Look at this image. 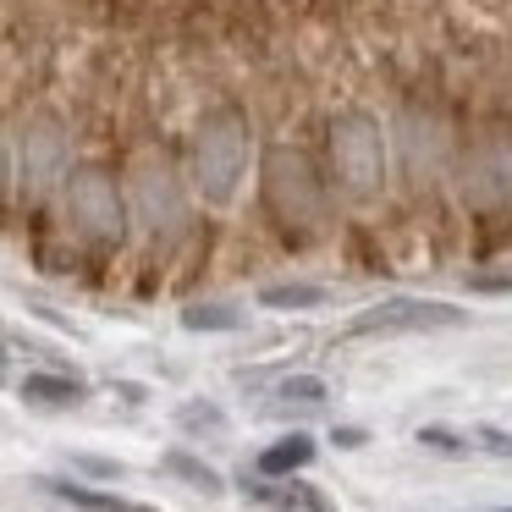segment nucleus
I'll return each instance as SVG.
<instances>
[{"label": "nucleus", "instance_id": "1", "mask_svg": "<svg viewBox=\"0 0 512 512\" xmlns=\"http://www.w3.org/2000/svg\"><path fill=\"white\" fill-rule=\"evenodd\" d=\"M259 193H265V210L281 232H320L325 215H331V182H325L320 160L298 144H270L259 160Z\"/></svg>", "mask_w": 512, "mask_h": 512}, {"label": "nucleus", "instance_id": "2", "mask_svg": "<svg viewBox=\"0 0 512 512\" xmlns=\"http://www.w3.org/2000/svg\"><path fill=\"white\" fill-rule=\"evenodd\" d=\"M248 171V116L237 105H215L193 133V182L210 204L237 199V182Z\"/></svg>", "mask_w": 512, "mask_h": 512}, {"label": "nucleus", "instance_id": "3", "mask_svg": "<svg viewBox=\"0 0 512 512\" xmlns=\"http://www.w3.org/2000/svg\"><path fill=\"white\" fill-rule=\"evenodd\" d=\"M325 155H331V177L353 199H375L386 188V133L369 111H336L325 127Z\"/></svg>", "mask_w": 512, "mask_h": 512}, {"label": "nucleus", "instance_id": "4", "mask_svg": "<svg viewBox=\"0 0 512 512\" xmlns=\"http://www.w3.org/2000/svg\"><path fill=\"white\" fill-rule=\"evenodd\" d=\"M67 215H72V226H78L89 243H100V248H111V243H122V232H127V204H122V188H116L105 171H78V177L67 182Z\"/></svg>", "mask_w": 512, "mask_h": 512}, {"label": "nucleus", "instance_id": "5", "mask_svg": "<svg viewBox=\"0 0 512 512\" xmlns=\"http://www.w3.org/2000/svg\"><path fill=\"white\" fill-rule=\"evenodd\" d=\"M452 325H468V309L457 303H435V298H386L375 309H364L347 336H397V331H452Z\"/></svg>", "mask_w": 512, "mask_h": 512}, {"label": "nucleus", "instance_id": "6", "mask_svg": "<svg viewBox=\"0 0 512 512\" xmlns=\"http://www.w3.org/2000/svg\"><path fill=\"white\" fill-rule=\"evenodd\" d=\"M23 171L34 188H50L67 171V138L56 122H34V133H23Z\"/></svg>", "mask_w": 512, "mask_h": 512}, {"label": "nucleus", "instance_id": "7", "mask_svg": "<svg viewBox=\"0 0 512 512\" xmlns=\"http://www.w3.org/2000/svg\"><path fill=\"white\" fill-rule=\"evenodd\" d=\"M23 402L28 408H45V413H67V408L89 402V386L78 375H50V369H39V375L23 380Z\"/></svg>", "mask_w": 512, "mask_h": 512}, {"label": "nucleus", "instance_id": "8", "mask_svg": "<svg viewBox=\"0 0 512 512\" xmlns=\"http://www.w3.org/2000/svg\"><path fill=\"white\" fill-rule=\"evenodd\" d=\"M56 501L78 512H160V507H144V501H127V496H111V490H89V485H72V479H39Z\"/></svg>", "mask_w": 512, "mask_h": 512}, {"label": "nucleus", "instance_id": "9", "mask_svg": "<svg viewBox=\"0 0 512 512\" xmlns=\"http://www.w3.org/2000/svg\"><path fill=\"white\" fill-rule=\"evenodd\" d=\"M309 463H314V441L303 430H292V435H281V441H270L254 468L265 479H287V474H298V468H309Z\"/></svg>", "mask_w": 512, "mask_h": 512}, {"label": "nucleus", "instance_id": "10", "mask_svg": "<svg viewBox=\"0 0 512 512\" xmlns=\"http://www.w3.org/2000/svg\"><path fill=\"white\" fill-rule=\"evenodd\" d=\"M160 468H166V474H171V479H182V485H193V490H204V496H221V490H226V479H221V474H215V468H210V463H204V457H193V452H182V446H177V452H166V457H160Z\"/></svg>", "mask_w": 512, "mask_h": 512}, {"label": "nucleus", "instance_id": "11", "mask_svg": "<svg viewBox=\"0 0 512 512\" xmlns=\"http://www.w3.org/2000/svg\"><path fill=\"white\" fill-rule=\"evenodd\" d=\"M325 298H331V292L314 287V281H270V287H259V303H265V309H320Z\"/></svg>", "mask_w": 512, "mask_h": 512}, {"label": "nucleus", "instance_id": "12", "mask_svg": "<svg viewBox=\"0 0 512 512\" xmlns=\"http://www.w3.org/2000/svg\"><path fill=\"white\" fill-rule=\"evenodd\" d=\"M325 397H331V386H325L320 375H287L276 386L281 408H325Z\"/></svg>", "mask_w": 512, "mask_h": 512}, {"label": "nucleus", "instance_id": "13", "mask_svg": "<svg viewBox=\"0 0 512 512\" xmlns=\"http://www.w3.org/2000/svg\"><path fill=\"white\" fill-rule=\"evenodd\" d=\"M270 512H331V501H325V490L287 479L281 490H270Z\"/></svg>", "mask_w": 512, "mask_h": 512}, {"label": "nucleus", "instance_id": "14", "mask_svg": "<svg viewBox=\"0 0 512 512\" xmlns=\"http://www.w3.org/2000/svg\"><path fill=\"white\" fill-rule=\"evenodd\" d=\"M182 325H188V331H237V325H243V309H232V303H188V309H182Z\"/></svg>", "mask_w": 512, "mask_h": 512}, {"label": "nucleus", "instance_id": "15", "mask_svg": "<svg viewBox=\"0 0 512 512\" xmlns=\"http://www.w3.org/2000/svg\"><path fill=\"white\" fill-rule=\"evenodd\" d=\"M419 446H424V452H441V457H468V452H474V441H468V435L441 430V424H424V430H419Z\"/></svg>", "mask_w": 512, "mask_h": 512}, {"label": "nucleus", "instance_id": "16", "mask_svg": "<svg viewBox=\"0 0 512 512\" xmlns=\"http://www.w3.org/2000/svg\"><path fill=\"white\" fill-rule=\"evenodd\" d=\"M188 430H226V419H221V408H210V402H188V408L177 413Z\"/></svg>", "mask_w": 512, "mask_h": 512}, {"label": "nucleus", "instance_id": "17", "mask_svg": "<svg viewBox=\"0 0 512 512\" xmlns=\"http://www.w3.org/2000/svg\"><path fill=\"white\" fill-rule=\"evenodd\" d=\"M72 463H78L83 474H94V479H122V474H127L122 463H111V457H89V452H83V457H72Z\"/></svg>", "mask_w": 512, "mask_h": 512}, {"label": "nucleus", "instance_id": "18", "mask_svg": "<svg viewBox=\"0 0 512 512\" xmlns=\"http://www.w3.org/2000/svg\"><path fill=\"white\" fill-rule=\"evenodd\" d=\"M468 287L474 292H512V270H501V276H468Z\"/></svg>", "mask_w": 512, "mask_h": 512}, {"label": "nucleus", "instance_id": "19", "mask_svg": "<svg viewBox=\"0 0 512 512\" xmlns=\"http://www.w3.org/2000/svg\"><path fill=\"white\" fill-rule=\"evenodd\" d=\"M479 446H490L496 457H512V435L507 430H479Z\"/></svg>", "mask_w": 512, "mask_h": 512}, {"label": "nucleus", "instance_id": "20", "mask_svg": "<svg viewBox=\"0 0 512 512\" xmlns=\"http://www.w3.org/2000/svg\"><path fill=\"white\" fill-rule=\"evenodd\" d=\"M331 441H336V446H364V441H369V435H364V430H336V435H331Z\"/></svg>", "mask_w": 512, "mask_h": 512}, {"label": "nucleus", "instance_id": "21", "mask_svg": "<svg viewBox=\"0 0 512 512\" xmlns=\"http://www.w3.org/2000/svg\"><path fill=\"white\" fill-rule=\"evenodd\" d=\"M0 380H6V353H0Z\"/></svg>", "mask_w": 512, "mask_h": 512}, {"label": "nucleus", "instance_id": "22", "mask_svg": "<svg viewBox=\"0 0 512 512\" xmlns=\"http://www.w3.org/2000/svg\"><path fill=\"white\" fill-rule=\"evenodd\" d=\"M501 512H512V507H501Z\"/></svg>", "mask_w": 512, "mask_h": 512}]
</instances>
